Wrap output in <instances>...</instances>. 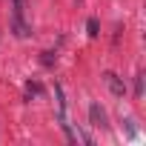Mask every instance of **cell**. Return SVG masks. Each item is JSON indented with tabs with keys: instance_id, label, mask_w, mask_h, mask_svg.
<instances>
[{
	"instance_id": "277c9868",
	"label": "cell",
	"mask_w": 146,
	"mask_h": 146,
	"mask_svg": "<svg viewBox=\"0 0 146 146\" xmlns=\"http://www.w3.org/2000/svg\"><path fill=\"white\" fill-rule=\"evenodd\" d=\"M135 95H137V98L143 95V75H137V78H135Z\"/></svg>"
},
{
	"instance_id": "6da1fadb",
	"label": "cell",
	"mask_w": 146,
	"mask_h": 146,
	"mask_svg": "<svg viewBox=\"0 0 146 146\" xmlns=\"http://www.w3.org/2000/svg\"><path fill=\"white\" fill-rule=\"evenodd\" d=\"M103 78H106V86L112 89V95H117V98H123V95H126V83L115 75V72H106Z\"/></svg>"
},
{
	"instance_id": "3957f363",
	"label": "cell",
	"mask_w": 146,
	"mask_h": 146,
	"mask_svg": "<svg viewBox=\"0 0 146 146\" xmlns=\"http://www.w3.org/2000/svg\"><path fill=\"white\" fill-rule=\"evenodd\" d=\"M86 32H89V37H98V35H100V23H98V17H89V20H86Z\"/></svg>"
},
{
	"instance_id": "7a4b0ae2",
	"label": "cell",
	"mask_w": 146,
	"mask_h": 146,
	"mask_svg": "<svg viewBox=\"0 0 146 146\" xmlns=\"http://www.w3.org/2000/svg\"><path fill=\"white\" fill-rule=\"evenodd\" d=\"M89 117H92V123H95V126H100V129H106V126H109V123H106V112H103L98 103H92V106H89Z\"/></svg>"
},
{
	"instance_id": "5b68a950",
	"label": "cell",
	"mask_w": 146,
	"mask_h": 146,
	"mask_svg": "<svg viewBox=\"0 0 146 146\" xmlns=\"http://www.w3.org/2000/svg\"><path fill=\"white\" fill-rule=\"evenodd\" d=\"M37 92H40V86H37V83H29V86H26V98H35Z\"/></svg>"
}]
</instances>
